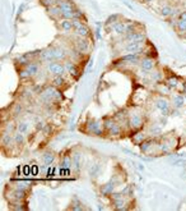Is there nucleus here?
Here are the masks:
<instances>
[{"mask_svg":"<svg viewBox=\"0 0 186 211\" xmlns=\"http://www.w3.org/2000/svg\"><path fill=\"white\" fill-rule=\"evenodd\" d=\"M64 65L58 63V61H52V63L49 64V70L51 72L54 76H63L64 73Z\"/></svg>","mask_w":186,"mask_h":211,"instance_id":"f257e3e1","label":"nucleus"},{"mask_svg":"<svg viewBox=\"0 0 186 211\" xmlns=\"http://www.w3.org/2000/svg\"><path fill=\"white\" fill-rule=\"evenodd\" d=\"M59 7L61 9V14L63 13H70V12H74L75 9L73 7V4H71L70 1H68V0H60L59 1Z\"/></svg>","mask_w":186,"mask_h":211,"instance_id":"f03ea898","label":"nucleus"},{"mask_svg":"<svg viewBox=\"0 0 186 211\" xmlns=\"http://www.w3.org/2000/svg\"><path fill=\"white\" fill-rule=\"evenodd\" d=\"M126 40L129 42H133V41H143L144 42L145 40V36L143 35V33H139V32H131V33H127L126 35Z\"/></svg>","mask_w":186,"mask_h":211,"instance_id":"7ed1b4c3","label":"nucleus"},{"mask_svg":"<svg viewBox=\"0 0 186 211\" xmlns=\"http://www.w3.org/2000/svg\"><path fill=\"white\" fill-rule=\"evenodd\" d=\"M143 44V41H133V42H129L126 45L125 50L129 51V52H136V51H142L140 46Z\"/></svg>","mask_w":186,"mask_h":211,"instance_id":"20e7f679","label":"nucleus"},{"mask_svg":"<svg viewBox=\"0 0 186 211\" xmlns=\"http://www.w3.org/2000/svg\"><path fill=\"white\" fill-rule=\"evenodd\" d=\"M47 9V13L50 14L52 18H58V17H61V9L59 5H51V7H46Z\"/></svg>","mask_w":186,"mask_h":211,"instance_id":"39448f33","label":"nucleus"},{"mask_svg":"<svg viewBox=\"0 0 186 211\" xmlns=\"http://www.w3.org/2000/svg\"><path fill=\"white\" fill-rule=\"evenodd\" d=\"M41 58L46 61H51V60H55V55H54V49H46L44 51L40 52Z\"/></svg>","mask_w":186,"mask_h":211,"instance_id":"423d86ee","label":"nucleus"},{"mask_svg":"<svg viewBox=\"0 0 186 211\" xmlns=\"http://www.w3.org/2000/svg\"><path fill=\"white\" fill-rule=\"evenodd\" d=\"M60 27H61V30L65 31V32H70L74 28L73 22L69 21V19H64V21H61L60 22Z\"/></svg>","mask_w":186,"mask_h":211,"instance_id":"0eeeda50","label":"nucleus"},{"mask_svg":"<svg viewBox=\"0 0 186 211\" xmlns=\"http://www.w3.org/2000/svg\"><path fill=\"white\" fill-rule=\"evenodd\" d=\"M112 30L116 33H126V25H124L121 22H116L112 25Z\"/></svg>","mask_w":186,"mask_h":211,"instance_id":"6e6552de","label":"nucleus"},{"mask_svg":"<svg viewBox=\"0 0 186 211\" xmlns=\"http://www.w3.org/2000/svg\"><path fill=\"white\" fill-rule=\"evenodd\" d=\"M153 65H154V63L150 58H145V59L142 60V68L144 70H150L152 68H153Z\"/></svg>","mask_w":186,"mask_h":211,"instance_id":"1a4fd4ad","label":"nucleus"},{"mask_svg":"<svg viewBox=\"0 0 186 211\" xmlns=\"http://www.w3.org/2000/svg\"><path fill=\"white\" fill-rule=\"evenodd\" d=\"M88 131L89 132H92L94 134H101V129H99V123L97 122H92V123H89V126H88Z\"/></svg>","mask_w":186,"mask_h":211,"instance_id":"9d476101","label":"nucleus"},{"mask_svg":"<svg viewBox=\"0 0 186 211\" xmlns=\"http://www.w3.org/2000/svg\"><path fill=\"white\" fill-rule=\"evenodd\" d=\"M65 54H66V51H64V50L59 49V47H56V49H54V55H55V60H56V61H58V60H63V59H65Z\"/></svg>","mask_w":186,"mask_h":211,"instance_id":"9b49d317","label":"nucleus"},{"mask_svg":"<svg viewBox=\"0 0 186 211\" xmlns=\"http://www.w3.org/2000/svg\"><path fill=\"white\" fill-rule=\"evenodd\" d=\"M26 68H27L28 72H30L31 77L32 76H36L37 73H39V65H37L36 63H30L28 65H26Z\"/></svg>","mask_w":186,"mask_h":211,"instance_id":"f8f14e48","label":"nucleus"},{"mask_svg":"<svg viewBox=\"0 0 186 211\" xmlns=\"http://www.w3.org/2000/svg\"><path fill=\"white\" fill-rule=\"evenodd\" d=\"M130 123H131V126L134 127V128H140L142 127V118L140 117H138V115H133L131 119H130Z\"/></svg>","mask_w":186,"mask_h":211,"instance_id":"ddd939ff","label":"nucleus"},{"mask_svg":"<svg viewBox=\"0 0 186 211\" xmlns=\"http://www.w3.org/2000/svg\"><path fill=\"white\" fill-rule=\"evenodd\" d=\"M157 108L158 109H161V110H163L165 111V114H167V111H168V103L166 101V100H163V99H161V100H158L157 101Z\"/></svg>","mask_w":186,"mask_h":211,"instance_id":"4468645a","label":"nucleus"},{"mask_svg":"<svg viewBox=\"0 0 186 211\" xmlns=\"http://www.w3.org/2000/svg\"><path fill=\"white\" fill-rule=\"evenodd\" d=\"M75 32H77V35L80 36V37H87V36L89 35V30H88V28L85 27L84 25L80 26L79 28H77V30H75Z\"/></svg>","mask_w":186,"mask_h":211,"instance_id":"2eb2a0df","label":"nucleus"},{"mask_svg":"<svg viewBox=\"0 0 186 211\" xmlns=\"http://www.w3.org/2000/svg\"><path fill=\"white\" fill-rule=\"evenodd\" d=\"M65 69H66V72H69L70 74L77 76V69H75L74 63H71V61H65Z\"/></svg>","mask_w":186,"mask_h":211,"instance_id":"dca6fc26","label":"nucleus"},{"mask_svg":"<svg viewBox=\"0 0 186 211\" xmlns=\"http://www.w3.org/2000/svg\"><path fill=\"white\" fill-rule=\"evenodd\" d=\"M77 47L79 49V51L87 52V50H88V42H87V40H79L77 42Z\"/></svg>","mask_w":186,"mask_h":211,"instance_id":"f3484780","label":"nucleus"},{"mask_svg":"<svg viewBox=\"0 0 186 211\" xmlns=\"http://www.w3.org/2000/svg\"><path fill=\"white\" fill-rule=\"evenodd\" d=\"M161 14L162 16H165V17H170V16H172L173 14V9L172 7H170V5H166L161 9Z\"/></svg>","mask_w":186,"mask_h":211,"instance_id":"a211bd4d","label":"nucleus"},{"mask_svg":"<svg viewBox=\"0 0 186 211\" xmlns=\"http://www.w3.org/2000/svg\"><path fill=\"white\" fill-rule=\"evenodd\" d=\"M26 192H24V189H21V188H17L16 191L13 192V196H14V198L16 200H23L24 198V195Z\"/></svg>","mask_w":186,"mask_h":211,"instance_id":"6ab92c4d","label":"nucleus"},{"mask_svg":"<svg viewBox=\"0 0 186 211\" xmlns=\"http://www.w3.org/2000/svg\"><path fill=\"white\" fill-rule=\"evenodd\" d=\"M42 159H44V161L46 162V164H52L54 160H55V156H54V153H51V152H46Z\"/></svg>","mask_w":186,"mask_h":211,"instance_id":"aec40b11","label":"nucleus"},{"mask_svg":"<svg viewBox=\"0 0 186 211\" xmlns=\"http://www.w3.org/2000/svg\"><path fill=\"white\" fill-rule=\"evenodd\" d=\"M28 128H30V124H28L27 122H21L19 123V126H18V131H19L21 133H27V131H28Z\"/></svg>","mask_w":186,"mask_h":211,"instance_id":"412c9836","label":"nucleus"},{"mask_svg":"<svg viewBox=\"0 0 186 211\" xmlns=\"http://www.w3.org/2000/svg\"><path fill=\"white\" fill-rule=\"evenodd\" d=\"M12 136L9 134L8 132H5V134H3L1 136V143L3 145H9V143H12Z\"/></svg>","mask_w":186,"mask_h":211,"instance_id":"4be33fe9","label":"nucleus"},{"mask_svg":"<svg viewBox=\"0 0 186 211\" xmlns=\"http://www.w3.org/2000/svg\"><path fill=\"white\" fill-rule=\"evenodd\" d=\"M14 141H16V143H19V145L24 143V136H23V133L18 132L14 134Z\"/></svg>","mask_w":186,"mask_h":211,"instance_id":"5701e85b","label":"nucleus"},{"mask_svg":"<svg viewBox=\"0 0 186 211\" xmlns=\"http://www.w3.org/2000/svg\"><path fill=\"white\" fill-rule=\"evenodd\" d=\"M173 104L176 108H181L184 105V97L182 96H176V97L173 99Z\"/></svg>","mask_w":186,"mask_h":211,"instance_id":"b1692460","label":"nucleus"},{"mask_svg":"<svg viewBox=\"0 0 186 211\" xmlns=\"http://www.w3.org/2000/svg\"><path fill=\"white\" fill-rule=\"evenodd\" d=\"M63 83H64L63 76H55V78L52 79V85H54V86H61Z\"/></svg>","mask_w":186,"mask_h":211,"instance_id":"393cba45","label":"nucleus"},{"mask_svg":"<svg viewBox=\"0 0 186 211\" xmlns=\"http://www.w3.org/2000/svg\"><path fill=\"white\" fill-rule=\"evenodd\" d=\"M112 188H113V184H112V183H107V184H104V186L102 187V192H103L104 195H106V193H111Z\"/></svg>","mask_w":186,"mask_h":211,"instance_id":"a878e982","label":"nucleus"},{"mask_svg":"<svg viewBox=\"0 0 186 211\" xmlns=\"http://www.w3.org/2000/svg\"><path fill=\"white\" fill-rule=\"evenodd\" d=\"M108 131H110V133H111V134H113V136H116V134L120 133V127H119L117 124L115 123V124H113V126H112L111 128L108 129Z\"/></svg>","mask_w":186,"mask_h":211,"instance_id":"bb28decb","label":"nucleus"},{"mask_svg":"<svg viewBox=\"0 0 186 211\" xmlns=\"http://www.w3.org/2000/svg\"><path fill=\"white\" fill-rule=\"evenodd\" d=\"M18 63L23 64V65H28L30 64V60H28V55H23L21 58H18Z\"/></svg>","mask_w":186,"mask_h":211,"instance_id":"cd10ccee","label":"nucleus"},{"mask_svg":"<svg viewBox=\"0 0 186 211\" xmlns=\"http://www.w3.org/2000/svg\"><path fill=\"white\" fill-rule=\"evenodd\" d=\"M177 28H179L181 32H185L186 31V19H184V21H179Z\"/></svg>","mask_w":186,"mask_h":211,"instance_id":"c85d7f7f","label":"nucleus"},{"mask_svg":"<svg viewBox=\"0 0 186 211\" xmlns=\"http://www.w3.org/2000/svg\"><path fill=\"white\" fill-rule=\"evenodd\" d=\"M138 59V56L136 55H134V54H133V55H127V56H125V58H122V60L124 61H133V63H134V61Z\"/></svg>","mask_w":186,"mask_h":211,"instance_id":"c756f323","label":"nucleus"},{"mask_svg":"<svg viewBox=\"0 0 186 211\" xmlns=\"http://www.w3.org/2000/svg\"><path fill=\"white\" fill-rule=\"evenodd\" d=\"M41 3L46 7H51V5H55L56 4V0H41Z\"/></svg>","mask_w":186,"mask_h":211,"instance_id":"7c9ffc66","label":"nucleus"},{"mask_svg":"<svg viewBox=\"0 0 186 211\" xmlns=\"http://www.w3.org/2000/svg\"><path fill=\"white\" fill-rule=\"evenodd\" d=\"M177 82H179V79L176 78V77H172V78L168 79V86L170 87H175V86L177 85Z\"/></svg>","mask_w":186,"mask_h":211,"instance_id":"2f4dec72","label":"nucleus"},{"mask_svg":"<svg viewBox=\"0 0 186 211\" xmlns=\"http://www.w3.org/2000/svg\"><path fill=\"white\" fill-rule=\"evenodd\" d=\"M19 76H21V78H28V77H31L30 72L27 70V68L23 69V70H21V72H19Z\"/></svg>","mask_w":186,"mask_h":211,"instance_id":"473e14b6","label":"nucleus"},{"mask_svg":"<svg viewBox=\"0 0 186 211\" xmlns=\"http://www.w3.org/2000/svg\"><path fill=\"white\" fill-rule=\"evenodd\" d=\"M14 129H16V127H14V123H8V126H7V128H5V132H8V133H12Z\"/></svg>","mask_w":186,"mask_h":211,"instance_id":"72a5a7b5","label":"nucleus"},{"mask_svg":"<svg viewBox=\"0 0 186 211\" xmlns=\"http://www.w3.org/2000/svg\"><path fill=\"white\" fill-rule=\"evenodd\" d=\"M143 140H144V134H139V136H138V134H136V136H134V141H138V143H139V142H142Z\"/></svg>","mask_w":186,"mask_h":211,"instance_id":"f704fd0d","label":"nucleus"},{"mask_svg":"<svg viewBox=\"0 0 186 211\" xmlns=\"http://www.w3.org/2000/svg\"><path fill=\"white\" fill-rule=\"evenodd\" d=\"M82 17H83V13L80 10H75L74 12V19H80Z\"/></svg>","mask_w":186,"mask_h":211,"instance_id":"c9c22d12","label":"nucleus"},{"mask_svg":"<svg viewBox=\"0 0 186 211\" xmlns=\"http://www.w3.org/2000/svg\"><path fill=\"white\" fill-rule=\"evenodd\" d=\"M63 165H64V166H66V168H69V166H70V159H69V157H66V159H64V161H63Z\"/></svg>","mask_w":186,"mask_h":211,"instance_id":"e433bc0d","label":"nucleus"},{"mask_svg":"<svg viewBox=\"0 0 186 211\" xmlns=\"http://www.w3.org/2000/svg\"><path fill=\"white\" fill-rule=\"evenodd\" d=\"M113 19H117V16H111L107 19V23H116V21H113Z\"/></svg>","mask_w":186,"mask_h":211,"instance_id":"4c0bfd02","label":"nucleus"},{"mask_svg":"<svg viewBox=\"0 0 186 211\" xmlns=\"http://www.w3.org/2000/svg\"><path fill=\"white\" fill-rule=\"evenodd\" d=\"M184 19H186V12L181 13V14H180V17H179V21H184Z\"/></svg>","mask_w":186,"mask_h":211,"instance_id":"58836bf2","label":"nucleus"},{"mask_svg":"<svg viewBox=\"0 0 186 211\" xmlns=\"http://www.w3.org/2000/svg\"><path fill=\"white\" fill-rule=\"evenodd\" d=\"M112 198H113V200L121 198V193H113V195H112Z\"/></svg>","mask_w":186,"mask_h":211,"instance_id":"ea45409f","label":"nucleus"},{"mask_svg":"<svg viewBox=\"0 0 186 211\" xmlns=\"http://www.w3.org/2000/svg\"><path fill=\"white\" fill-rule=\"evenodd\" d=\"M153 77H154V79H159V78H161V76H159V73H156V74H154Z\"/></svg>","mask_w":186,"mask_h":211,"instance_id":"a19ab883","label":"nucleus"},{"mask_svg":"<svg viewBox=\"0 0 186 211\" xmlns=\"http://www.w3.org/2000/svg\"><path fill=\"white\" fill-rule=\"evenodd\" d=\"M145 3H152V1H154V0H144Z\"/></svg>","mask_w":186,"mask_h":211,"instance_id":"79ce46f5","label":"nucleus"},{"mask_svg":"<svg viewBox=\"0 0 186 211\" xmlns=\"http://www.w3.org/2000/svg\"><path fill=\"white\" fill-rule=\"evenodd\" d=\"M185 37H186V31H185Z\"/></svg>","mask_w":186,"mask_h":211,"instance_id":"37998d69","label":"nucleus"}]
</instances>
